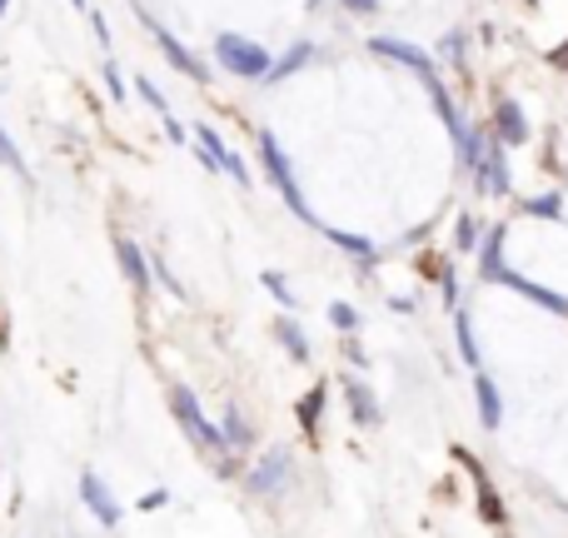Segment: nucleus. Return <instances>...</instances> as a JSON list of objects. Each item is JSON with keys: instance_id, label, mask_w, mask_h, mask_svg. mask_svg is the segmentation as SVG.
<instances>
[{"instance_id": "nucleus-1", "label": "nucleus", "mask_w": 568, "mask_h": 538, "mask_svg": "<svg viewBox=\"0 0 568 538\" xmlns=\"http://www.w3.org/2000/svg\"><path fill=\"white\" fill-rule=\"evenodd\" d=\"M215 60L230 70V75L240 80H265L270 65H275V55H270L260 40L250 35H235V30H225V35H215Z\"/></svg>"}, {"instance_id": "nucleus-2", "label": "nucleus", "mask_w": 568, "mask_h": 538, "mask_svg": "<svg viewBox=\"0 0 568 538\" xmlns=\"http://www.w3.org/2000/svg\"><path fill=\"white\" fill-rule=\"evenodd\" d=\"M260 155H265V175H270V185H275L280 195H284V205H290L300 220H310V225H314L310 200H304V190L294 185V165H290V155L280 150V140L270 135V130H260Z\"/></svg>"}, {"instance_id": "nucleus-3", "label": "nucleus", "mask_w": 568, "mask_h": 538, "mask_svg": "<svg viewBox=\"0 0 568 538\" xmlns=\"http://www.w3.org/2000/svg\"><path fill=\"white\" fill-rule=\"evenodd\" d=\"M170 404H175V419L185 424L190 439H195V444H205V449H220V454L230 449V439L220 434V424H210V419H205V409H200V399H195V389H190V384H175Z\"/></svg>"}, {"instance_id": "nucleus-4", "label": "nucleus", "mask_w": 568, "mask_h": 538, "mask_svg": "<svg viewBox=\"0 0 568 538\" xmlns=\"http://www.w3.org/2000/svg\"><path fill=\"white\" fill-rule=\"evenodd\" d=\"M135 16H140V20H145V26H150V35H155V45L165 50V60H170V65H175L180 75H185V80H195V85H205V80H210V65H205V60H200L195 50L185 45V40H175V35H170V30L160 26V20L150 16V10H135Z\"/></svg>"}, {"instance_id": "nucleus-5", "label": "nucleus", "mask_w": 568, "mask_h": 538, "mask_svg": "<svg viewBox=\"0 0 568 538\" xmlns=\"http://www.w3.org/2000/svg\"><path fill=\"white\" fill-rule=\"evenodd\" d=\"M195 140H200V160H205V170H225L230 180H240V185H250V170H245V160L235 155V150L220 140V130L215 125H195Z\"/></svg>"}, {"instance_id": "nucleus-6", "label": "nucleus", "mask_w": 568, "mask_h": 538, "mask_svg": "<svg viewBox=\"0 0 568 538\" xmlns=\"http://www.w3.org/2000/svg\"><path fill=\"white\" fill-rule=\"evenodd\" d=\"M290 474H294V454L290 449H270L265 459L245 474V489L250 494H280V489H290Z\"/></svg>"}, {"instance_id": "nucleus-7", "label": "nucleus", "mask_w": 568, "mask_h": 538, "mask_svg": "<svg viewBox=\"0 0 568 538\" xmlns=\"http://www.w3.org/2000/svg\"><path fill=\"white\" fill-rule=\"evenodd\" d=\"M369 50H374V55H384V60H394V65L414 70V75H424V85H439V75H434V60L424 55L419 45H409V40H394V35H374V40H369Z\"/></svg>"}, {"instance_id": "nucleus-8", "label": "nucleus", "mask_w": 568, "mask_h": 538, "mask_svg": "<svg viewBox=\"0 0 568 538\" xmlns=\"http://www.w3.org/2000/svg\"><path fill=\"white\" fill-rule=\"evenodd\" d=\"M80 504H85L90 514H95L100 529H120V519H125V509H120V499L105 489V479L100 474H80Z\"/></svg>"}, {"instance_id": "nucleus-9", "label": "nucleus", "mask_w": 568, "mask_h": 538, "mask_svg": "<svg viewBox=\"0 0 568 538\" xmlns=\"http://www.w3.org/2000/svg\"><path fill=\"white\" fill-rule=\"evenodd\" d=\"M494 140L499 145H524L529 140V115L519 110V100H499L494 105Z\"/></svg>"}, {"instance_id": "nucleus-10", "label": "nucleus", "mask_w": 568, "mask_h": 538, "mask_svg": "<svg viewBox=\"0 0 568 538\" xmlns=\"http://www.w3.org/2000/svg\"><path fill=\"white\" fill-rule=\"evenodd\" d=\"M494 280H499V284H509V290H519L524 300L544 304V309H554V314H568V300H564V294H554V290H544V284H534L529 274H519V270H509V265H504L499 274H494Z\"/></svg>"}, {"instance_id": "nucleus-11", "label": "nucleus", "mask_w": 568, "mask_h": 538, "mask_svg": "<svg viewBox=\"0 0 568 538\" xmlns=\"http://www.w3.org/2000/svg\"><path fill=\"white\" fill-rule=\"evenodd\" d=\"M115 260H120V274H125V280H130V290H140V294H145V290H150V280H155V274H150L145 250H140L135 240H115Z\"/></svg>"}, {"instance_id": "nucleus-12", "label": "nucleus", "mask_w": 568, "mask_h": 538, "mask_svg": "<svg viewBox=\"0 0 568 538\" xmlns=\"http://www.w3.org/2000/svg\"><path fill=\"white\" fill-rule=\"evenodd\" d=\"M474 399H479V419H484V429H499V424H504V394L494 389L489 374H474Z\"/></svg>"}, {"instance_id": "nucleus-13", "label": "nucleus", "mask_w": 568, "mask_h": 538, "mask_svg": "<svg viewBox=\"0 0 568 538\" xmlns=\"http://www.w3.org/2000/svg\"><path fill=\"white\" fill-rule=\"evenodd\" d=\"M275 339L284 344V354H290L294 364H310V334L300 329V319H290V314L275 319Z\"/></svg>"}, {"instance_id": "nucleus-14", "label": "nucleus", "mask_w": 568, "mask_h": 538, "mask_svg": "<svg viewBox=\"0 0 568 538\" xmlns=\"http://www.w3.org/2000/svg\"><path fill=\"white\" fill-rule=\"evenodd\" d=\"M344 394H349L354 404V419L359 424H379V399H374V389L364 379H344Z\"/></svg>"}, {"instance_id": "nucleus-15", "label": "nucleus", "mask_w": 568, "mask_h": 538, "mask_svg": "<svg viewBox=\"0 0 568 538\" xmlns=\"http://www.w3.org/2000/svg\"><path fill=\"white\" fill-rule=\"evenodd\" d=\"M220 434L230 439V449H250V444H255V434H250L245 409H240V404H230V409H225V424H220Z\"/></svg>"}, {"instance_id": "nucleus-16", "label": "nucleus", "mask_w": 568, "mask_h": 538, "mask_svg": "<svg viewBox=\"0 0 568 538\" xmlns=\"http://www.w3.org/2000/svg\"><path fill=\"white\" fill-rule=\"evenodd\" d=\"M474 250H479L484 280H494V274L504 270V230H489V240H484V245H474Z\"/></svg>"}, {"instance_id": "nucleus-17", "label": "nucleus", "mask_w": 568, "mask_h": 538, "mask_svg": "<svg viewBox=\"0 0 568 538\" xmlns=\"http://www.w3.org/2000/svg\"><path fill=\"white\" fill-rule=\"evenodd\" d=\"M310 60H314V45H310V40H300V45H290V55L270 65V75H265V80H284V75H294V70H304Z\"/></svg>"}, {"instance_id": "nucleus-18", "label": "nucleus", "mask_w": 568, "mask_h": 538, "mask_svg": "<svg viewBox=\"0 0 568 538\" xmlns=\"http://www.w3.org/2000/svg\"><path fill=\"white\" fill-rule=\"evenodd\" d=\"M454 339H459V354L469 369H479V344H474V329H469V314H454Z\"/></svg>"}, {"instance_id": "nucleus-19", "label": "nucleus", "mask_w": 568, "mask_h": 538, "mask_svg": "<svg viewBox=\"0 0 568 538\" xmlns=\"http://www.w3.org/2000/svg\"><path fill=\"white\" fill-rule=\"evenodd\" d=\"M324 394H329V389H324V384H314V389H310V394H304V399H300V424H304V434H314V429H320Z\"/></svg>"}, {"instance_id": "nucleus-20", "label": "nucleus", "mask_w": 568, "mask_h": 538, "mask_svg": "<svg viewBox=\"0 0 568 538\" xmlns=\"http://www.w3.org/2000/svg\"><path fill=\"white\" fill-rule=\"evenodd\" d=\"M329 240L344 250V255H354V260H374V240L349 235V230H329Z\"/></svg>"}, {"instance_id": "nucleus-21", "label": "nucleus", "mask_w": 568, "mask_h": 538, "mask_svg": "<svg viewBox=\"0 0 568 538\" xmlns=\"http://www.w3.org/2000/svg\"><path fill=\"white\" fill-rule=\"evenodd\" d=\"M265 290H270V294H275V300L284 304V309H300V294H294V290H290V280H284V274H280V270H265Z\"/></svg>"}, {"instance_id": "nucleus-22", "label": "nucleus", "mask_w": 568, "mask_h": 538, "mask_svg": "<svg viewBox=\"0 0 568 538\" xmlns=\"http://www.w3.org/2000/svg\"><path fill=\"white\" fill-rule=\"evenodd\" d=\"M329 324H334L339 334H354V329H359V309H354V304H339V300H334V304H329Z\"/></svg>"}, {"instance_id": "nucleus-23", "label": "nucleus", "mask_w": 568, "mask_h": 538, "mask_svg": "<svg viewBox=\"0 0 568 538\" xmlns=\"http://www.w3.org/2000/svg\"><path fill=\"white\" fill-rule=\"evenodd\" d=\"M135 90H140V100H145V105H155L160 115H170V105H165V95H160V90H155V80H145V75H140V80H135Z\"/></svg>"}, {"instance_id": "nucleus-24", "label": "nucleus", "mask_w": 568, "mask_h": 538, "mask_svg": "<svg viewBox=\"0 0 568 538\" xmlns=\"http://www.w3.org/2000/svg\"><path fill=\"white\" fill-rule=\"evenodd\" d=\"M464 45H469V40H464V30H449V35L439 40V55L444 60H464Z\"/></svg>"}, {"instance_id": "nucleus-25", "label": "nucleus", "mask_w": 568, "mask_h": 538, "mask_svg": "<svg viewBox=\"0 0 568 538\" xmlns=\"http://www.w3.org/2000/svg\"><path fill=\"white\" fill-rule=\"evenodd\" d=\"M0 160H6V165L16 170V175H26V160H20V150H16V145H10L6 130H0Z\"/></svg>"}, {"instance_id": "nucleus-26", "label": "nucleus", "mask_w": 568, "mask_h": 538, "mask_svg": "<svg viewBox=\"0 0 568 538\" xmlns=\"http://www.w3.org/2000/svg\"><path fill=\"white\" fill-rule=\"evenodd\" d=\"M529 215H544V220H559V195H544V200H529Z\"/></svg>"}, {"instance_id": "nucleus-27", "label": "nucleus", "mask_w": 568, "mask_h": 538, "mask_svg": "<svg viewBox=\"0 0 568 538\" xmlns=\"http://www.w3.org/2000/svg\"><path fill=\"white\" fill-rule=\"evenodd\" d=\"M105 85H110V100H125L130 90H125V80H120V70L115 65H105Z\"/></svg>"}, {"instance_id": "nucleus-28", "label": "nucleus", "mask_w": 568, "mask_h": 538, "mask_svg": "<svg viewBox=\"0 0 568 538\" xmlns=\"http://www.w3.org/2000/svg\"><path fill=\"white\" fill-rule=\"evenodd\" d=\"M454 245H459V250H474V220H459V230H454Z\"/></svg>"}, {"instance_id": "nucleus-29", "label": "nucleus", "mask_w": 568, "mask_h": 538, "mask_svg": "<svg viewBox=\"0 0 568 538\" xmlns=\"http://www.w3.org/2000/svg\"><path fill=\"white\" fill-rule=\"evenodd\" d=\"M90 26H95L100 45H110V26H105V16H100V10H90Z\"/></svg>"}, {"instance_id": "nucleus-30", "label": "nucleus", "mask_w": 568, "mask_h": 538, "mask_svg": "<svg viewBox=\"0 0 568 538\" xmlns=\"http://www.w3.org/2000/svg\"><path fill=\"white\" fill-rule=\"evenodd\" d=\"M344 6H349L354 16H374V10H379V0H344Z\"/></svg>"}, {"instance_id": "nucleus-31", "label": "nucleus", "mask_w": 568, "mask_h": 538, "mask_svg": "<svg viewBox=\"0 0 568 538\" xmlns=\"http://www.w3.org/2000/svg\"><path fill=\"white\" fill-rule=\"evenodd\" d=\"M165 499H170V494L155 489V494H145V499H140V509H165Z\"/></svg>"}, {"instance_id": "nucleus-32", "label": "nucleus", "mask_w": 568, "mask_h": 538, "mask_svg": "<svg viewBox=\"0 0 568 538\" xmlns=\"http://www.w3.org/2000/svg\"><path fill=\"white\" fill-rule=\"evenodd\" d=\"M165 135L175 140V145H185V125H180V120H170V115H165Z\"/></svg>"}, {"instance_id": "nucleus-33", "label": "nucleus", "mask_w": 568, "mask_h": 538, "mask_svg": "<svg viewBox=\"0 0 568 538\" xmlns=\"http://www.w3.org/2000/svg\"><path fill=\"white\" fill-rule=\"evenodd\" d=\"M6 10H10V0H0V16H6Z\"/></svg>"}, {"instance_id": "nucleus-34", "label": "nucleus", "mask_w": 568, "mask_h": 538, "mask_svg": "<svg viewBox=\"0 0 568 538\" xmlns=\"http://www.w3.org/2000/svg\"><path fill=\"white\" fill-rule=\"evenodd\" d=\"M529 6H534V0H529Z\"/></svg>"}]
</instances>
